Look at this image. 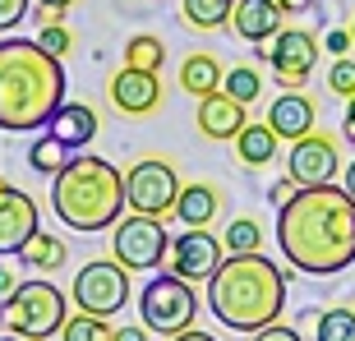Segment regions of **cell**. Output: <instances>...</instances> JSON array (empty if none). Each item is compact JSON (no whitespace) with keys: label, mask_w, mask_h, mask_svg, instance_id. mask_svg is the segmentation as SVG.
<instances>
[{"label":"cell","mask_w":355,"mask_h":341,"mask_svg":"<svg viewBox=\"0 0 355 341\" xmlns=\"http://www.w3.org/2000/svg\"><path fill=\"white\" fill-rule=\"evenodd\" d=\"M277 250L304 277H332L355 263V198L342 184H295L277 212Z\"/></svg>","instance_id":"cell-1"},{"label":"cell","mask_w":355,"mask_h":341,"mask_svg":"<svg viewBox=\"0 0 355 341\" xmlns=\"http://www.w3.org/2000/svg\"><path fill=\"white\" fill-rule=\"evenodd\" d=\"M65 102V60L37 37L0 42V130L37 134Z\"/></svg>","instance_id":"cell-2"},{"label":"cell","mask_w":355,"mask_h":341,"mask_svg":"<svg viewBox=\"0 0 355 341\" xmlns=\"http://www.w3.org/2000/svg\"><path fill=\"white\" fill-rule=\"evenodd\" d=\"M208 309L231 332H259L286 309V272L268 254H226L208 277Z\"/></svg>","instance_id":"cell-3"},{"label":"cell","mask_w":355,"mask_h":341,"mask_svg":"<svg viewBox=\"0 0 355 341\" xmlns=\"http://www.w3.org/2000/svg\"><path fill=\"white\" fill-rule=\"evenodd\" d=\"M51 212L69 231H111L125 212V175L106 157L74 152L65 166L51 175Z\"/></svg>","instance_id":"cell-4"},{"label":"cell","mask_w":355,"mask_h":341,"mask_svg":"<svg viewBox=\"0 0 355 341\" xmlns=\"http://www.w3.org/2000/svg\"><path fill=\"white\" fill-rule=\"evenodd\" d=\"M65 318H69L65 290H55L51 281H24L0 300V323L14 337H28V341H51L65 328Z\"/></svg>","instance_id":"cell-5"},{"label":"cell","mask_w":355,"mask_h":341,"mask_svg":"<svg viewBox=\"0 0 355 341\" xmlns=\"http://www.w3.org/2000/svg\"><path fill=\"white\" fill-rule=\"evenodd\" d=\"M194 314H198L194 281L175 277L171 268L157 272L139 290V318H144V328L157 332V337H180L184 328H194Z\"/></svg>","instance_id":"cell-6"},{"label":"cell","mask_w":355,"mask_h":341,"mask_svg":"<svg viewBox=\"0 0 355 341\" xmlns=\"http://www.w3.org/2000/svg\"><path fill=\"white\" fill-rule=\"evenodd\" d=\"M166 254H171V236L157 217L134 212V217H120L111 226V259L125 263L130 272H157Z\"/></svg>","instance_id":"cell-7"},{"label":"cell","mask_w":355,"mask_h":341,"mask_svg":"<svg viewBox=\"0 0 355 341\" xmlns=\"http://www.w3.org/2000/svg\"><path fill=\"white\" fill-rule=\"evenodd\" d=\"M180 170L166 157H144L125 170V208L148 212V217H166L180 198Z\"/></svg>","instance_id":"cell-8"},{"label":"cell","mask_w":355,"mask_h":341,"mask_svg":"<svg viewBox=\"0 0 355 341\" xmlns=\"http://www.w3.org/2000/svg\"><path fill=\"white\" fill-rule=\"evenodd\" d=\"M130 300V268L116 259H92L88 268H79L74 277V304H79L83 314H120Z\"/></svg>","instance_id":"cell-9"},{"label":"cell","mask_w":355,"mask_h":341,"mask_svg":"<svg viewBox=\"0 0 355 341\" xmlns=\"http://www.w3.org/2000/svg\"><path fill=\"white\" fill-rule=\"evenodd\" d=\"M286 175L295 184H332L342 175V143H337V134H328V130L300 134V139L291 143Z\"/></svg>","instance_id":"cell-10"},{"label":"cell","mask_w":355,"mask_h":341,"mask_svg":"<svg viewBox=\"0 0 355 341\" xmlns=\"http://www.w3.org/2000/svg\"><path fill=\"white\" fill-rule=\"evenodd\" d=\"M268 65H272V79L282 88H304L318 65V37L304 28H282L268 46Z\"/></svg>","instance_id":"cell-11"},{"label":"cell","mask_w":355,"mask_h":341,"mask_svg":"<svg viewBox=\"0 0 355 341\" xmlns=\"http://www.w3.org/2000/svg\"><path fill=\"white\" fill-rule=\"evenodd\" d=\"M226 250L222 240L212 236L208 226H184V236L171 240V254H166V268H171L175 277H184V281H208L217 268H222Z\"/></svg>","instance_id":"cell-12"},{"label":"cell","mask_w":355,"mask_h":341,"mask_svg":"<svg viewBox=\"0 0 355 341\" xmlns=\"http://www.w3.org/2000/svg\"><path fill=\"white\" fill-rule=\"evenodd\" d=\"M37 231H42L37 198L14 189V184H0V259L19 254Z\"/></svg>","instance_id":"cell-13"},{"label":"cell","mask_w":355,"mask_h":341,"mask_svg":"<svg viewBox=\"0 0 355 341\" xmlns=\"http://www.w3.org/2000/svg\"><path fill=\"white\" fill-rule=\"evenodd\" d=\"M106 92H111V106H116L120 116H148V111H157V106H162L157 69H130V65H125V69L111 74Z\"/></svg>","instance_id":"cell-14"},{"label":"cell","mask_w":355,"mask_h":341,"mask_svg":"<svg viewBox=\"0 0 355 341\" xmlns=\"http://www.w3.org/2000/svg\"><path fill=\"white\" fill-rule=\"evenodd\" d=\"M198 134H208V139H217V143H226V139H236L245 125H250V116H245V102H236L226 88L208 92V97H198Z\"/></svg>","instance_id":"cell-15"},{"label":"cell","mask_w":355,"mask_h":341,"mask_svg":"<svg viewBox=\"0 0 355 341\" xmlns=\"http://www.w3.org/2000/svg\"><path fill=\"white\" fill-rule=\"evenodd\" d=\"M314 120H318V102L309 97V92H300V88H286L272 106H268V125H272V134L286 139V143H295L300 134H309Z\"/></svg>","instance_id":"cell-16"},{"label":"cell","mask_w":355,"mask_h":341,"mask_svg":"<svg viewBox=\"0 0 355 341\" xmlns=\"http://www.w3.org/2000/svg\"><path fill=\"white\" fill-rule=\"evenodd\" d=\"M231 33L245 37L250 46H263L282 33V10H277V0H236V10H231Z\"/></svg>","instance_id":"cell-17"},{"label":"cell","mask_w":355,"mask_h":341,"mask_svg":"<svg viewBox=\"0 0 355 341\" xmlns=\"http://www.w3.org/2000/svg\"><path fill=\"white\" fill-rule=\"evenodd\" d=\"M46 134L60 139L69 152H79V148H88L92 139H97V111H92L88 102H60V111L51 116Z\"/></svg>","instance_id":"cell-18"},{"label":"cell","mask_w":355,"mask_h":341,"mask_svg":"<svg viewBox=\"0 0 355 341\" xmlns=\"http://www.w3.org/2000/svg\"><path fill=\"white\" fill-rule=\"evenodd\" d=\"M171 212L184 226H212V217L222 212V189L208 180H189V184H180V198H175Z\"/></svg>","instance_id":"cell-19"},{"label":"cell","mask_w":355,"mask_h":341,"mask_svg":"<svg viewBox=\"0 0 355 341\" xmlns=\"http://www.w3.org/2000/svg\"><path fill=\"white\" fill-rule=\"evenodd\" d=\"M226 79V65L217 60L212 51H189L180 65V88L189 92V97H208V92H217Z\"/></svg>","instance_id":"cell-20"},{"label":"cell","mask_w":355,"mask_h":341,"mask_svg":"<svg viewBox=\"0 0 355 341\" xmlns=\"http://www.w3.org/2000/svg\"><path fill=\"white\" fill-rule=\"evenodd\" d=\"M236 157L245 161V166H268V161L277 157L272 125H245V130L236 134Z\"/></svg>","instance_id":"cell-21"},{"label":"cell","mask_w":355,"mask_h":341,"mask_svg":"<svg viewBox=\"0 0 355 341\" xmlns=\"http://www.w3.org/2000/svg\"><path fill=\"white\" fill-rule=\"evenodd\" d=\"M19 259H24L28 268H37V272H55V268H65L69 250H65V240H60V236H51V231H37V236H33L24 250H19Z\"/></svg>","instance_id":"cell-22"},{"label":"cell","mask_w":355,"mask_h":341,"mask_svg":"<svg viewBox=\"0 0 355 341\" xmlns=\"http://www.w3.org/2000/svg\"><path fill=\"white\" fill-rule=\"evenodd\" d=\"M231 10H236V0H180L184 24H189V28H198V33L226 28V24H231Z\"/></svg>","instance_id":"cell-23"},{"label":"cell","mask_w":355,"mask_h":341,"mask_svg":"<svg viewBox=\"0 0 355 341\" xmlns=\"http://www.w3.org/2000/svg\"><path fill=\"white\" fill-rule=\"evenodd\" d=\"M314 341H355V309L351 304H332L314 314Z\"/></svg>","instance_id":"cell-24"},{"label":"cell","mask_w":355,"mask_h":341,"mask_svg":"<svg viewBox=\"0 0 355 341\" xmlns=\"http://www.w3.org/2000/svg\"><path fill=\"white\" fill-rule=\"evenodd\" d=\"M162 60H166V42L157 33H134L125 42V65L130 69H162Z\"/></svg>","instance_id":"cell-25"},{"label":"cell","mask_w":355,"mask_h":341,"mask_svg":"<svg viewBox=\"0 0 355 341\" xmlns=\"http://www.w3.org/2000/svg\"><path fill=\"white\" fill-rule=\"evenodd\" d=\"M222 250L226 254H259L263 250V226L254 217H231V226L222 231Z\"/></svg>","instance_id":"cell-26"},{"label":"cell","mask_w":355,"mask_h":341,"mask_svg":"<svg viewBox=\"0 0 355 341\" xmlns=\"http://www.w3.org/2000/svg\"><path fill=\"white\" fill-rule=\"evenodd\" d=\"M65 161H69V148L60 139H51V134H42L37 143H28V166L42 170V175H55Z\"/></svg>","instance_id":"cell-27"},{"label":"cell","mask_w":355,"mask_h":341,"mask_svg":"<svg viewBox=\"0 0 355 341\" xmlns=\"http://www.w3.org/2000/svg\"><path fill=\"white\" fill-rule=\"evenodd\" d=\"M60 341H111V323L102 314H74L65 318V328H60Z\"/></svg>","instance_id":"cell-28"},{"label":"cell","mask_w":355,"mask_h":341,"mask_svg":"<svg viewBox=\"0 0 355 341\" xmlns=\"http://www.w3.org/2000/svg\"><path fill=\"white\" fill-rule=\"evenodd\" d=\"M222 88L231 92L236 102H245V106H254L259 97H263V79H259V69H250V65H236V69H226Z\"/></svg>","instance_id":"cell-29"},{"label":"cell","mask_w":355,"mask_h":341,"mask_svg":"<svg viewBox=\"0 0 355 341\" xmlns=\"http://www.w3.org/2000/svg\"><path fill=\"white\" fill-rule=\"evenodd\" d=\"M37 42L51 55H60V60L74 51V33H69V28L60 24V14H51V10H42V33H37Z\"/></svg>","instance_id":"cell-30"},{"label":"cell","mask_w":355,"mask_h":341,"mask_svg":"<svg viewBox=\"0 0 355 341\" xmlns=\"http://www.w3.org/2000/svg\"><path fill=\"white\" fill-rule=\"evenodd\" d=\"M328 88L337 92V97H355V60H351V55H337V60H332Z\"/></svg>","instance_id":"cell-31"},{"label":"cell","mask_w":355,"mask_h":341,"mask_svg":"<svg viewBox=\"0 0 355 341\" xmlns=\"http://www.w3.org/2000/svg\"><path fill=\"white\" fill-rule=\"evenodd\" d=\"M33 0H0V33H14V28L28 19Z\"/></svg>","instance_id":"cell-32"},{"label":"cell","mask_w":355,"mask_h":341,"mask_svg":"<svg viewBox=\"0 0 355 341\" xmlns=\"http://www.w3.org/2000/svg\"><path fill=\"white\" fill-rule=\"evenodd\" d=\"M254 341H304L295 328H282V323H268V328L254 332Z\"/></svg>","instance_id":"cell-33"},{"label":"cell","mask_w":355,"mask_h":341,"mask_svg":"<svg viewBox=\"0 0 355 341\" xmlns=\"http://www.w3.org/2000/svg\"><path fill=\"white\" fill-rule=\"evenodd\" d=\"M346 46H355V42H351V28H332V33H328V51L332 55H346Z\"/></svg>","instance_id":"cell-34"},{"label":"cell","mask_w":355,"mask_h":341,"mask_svg":"<svg viewBox=\"0 0 355 341\" xmlns=\"http://www.w3.org/2000/svg\"><path fill=\"white\" fill-rule=\"evenodd\" d=\"M291 189H295V180H291V175H286V180H272L268 198H272V203H286V198H291Z\"/></svg>","instance_id":"cell-35"},{"label":"cell","mask_w":355,"mask_h":341,"mask_svg":"<svg viewBox=\"0 0 355 341\" xmlns=\"http://www.w3.org/2000/svg\"><path fill=\"white\" fill-rule=\"evenodd\" d=\"M111 341H148V328H111Z\"/></svg>","instance_id":"cell-36"},{"label":"cell","mask_w":355,"mask_h":341,"mask_svg":"<svg viewBox=\"0 0 355 341\" xmlns=\"http://www.w3.org/2000/svg\"><path fill=\"white\" fill-rule=\"evenodd\" d=\"M277 10L282 14H304V10H314V0H277Z\"/></svg>","instance_id":"cell-37"},{"label":"cell","mask_w":355,"mask_h":341,"mask_svg":"<svg viewBox=\"0 0 355 341\" xmlns=\"http://www.w3.org/2000/svg\"><path fill=\"white\" fill-rule=\"evenodd\" d=\"M342 130H346V139L355 143V97H346V125H342Z\"/></svg>","instance_id":"cell-38"},{"label":"cell","mask_w":355,"mask_h":341,"mask_svg":"<svg viewBox=\"0 0 355 341\" xmlns=\"http://www.w3.org/2000/svg\"><path fill=\"white\" fill-rule=\"evenodd\" d=\"M171 341H217L212 332H198V328H184L180 337H171Z\"/></svg>","instance_id":"cell-39"},{"label":"cell","mask_w":355,"mask_h":341,"mask_svg":"<svg viewBox=\"0 0 355 341\" xmlns=\"http://www.w3.org/2000/svg\"><path fill=\"white\" fill-rule=\"evenodd\" d=\"M37 5H42V10H51V14H65L74 0H37Z\"/></svg>","instance_id":"cell-40"},{"label":"cell","mask_w":355,"mask_h":341,"mask_svg":"<svg viewBox=\"0 0 355 341\" xmlns=\"http://www.w3.org/2000/svg\"><path fill=\"white\" fill-rule=\"evenodd\" d=\"M10 290H14V277H10V268L0 263V295H10Z\"/></svg>","instance_id":"cell-41"},{"label":"cell","mask_w":355,"mask_h":341,"mask_svg":"<svg viewBox=\"0 0 355 341\" xmlns=\"http://www.w3.org/2000/svg\"><path fill=\"white\" fill-rule=\"evenodd\" d=\"M342 189H346V194L355 198V161H351V166H346V180H342Z\"/></svg>","instance_id":"cell-42"},{"label":"cell","mask_w":355,"mask_h":341,"mask_svg":"<svg viewBox=\"0 0 355 341\" xmlns=\"http://www.w3.org/2000/svg\"><path fill=\"white\" fill-rule=\"evenodd\" d=\"M0 341H28V337H14V332H10V337H0Z\"/></svg>","instance_id":"cell-43"},{"label":"cell","mask_w":355,"mask_h":341,"mask_svg":"<svg viewBox=\"0 0 355 341\" xmlns=\"http://www.w3.org/2000/svg\"><path fill=\"white\" fill-rule=\"evenodd\" d=\"M351 42H355V19H351Z\"/></svg>","instance_id":"cell-44"},{"label":"cell","mask_w":355,"mask_h":341,"mask_svg":"<svg viewBox=\"0 0 355 341\" xmlns=\"http://www.w3.org/2000/svg\"><path fill=\"white\" fill-rule=\"evenodd\" d=\"M0 184H10V180H5V175H0Z\"/></svg>","instance_id":"cell-45"}]
</instances>
